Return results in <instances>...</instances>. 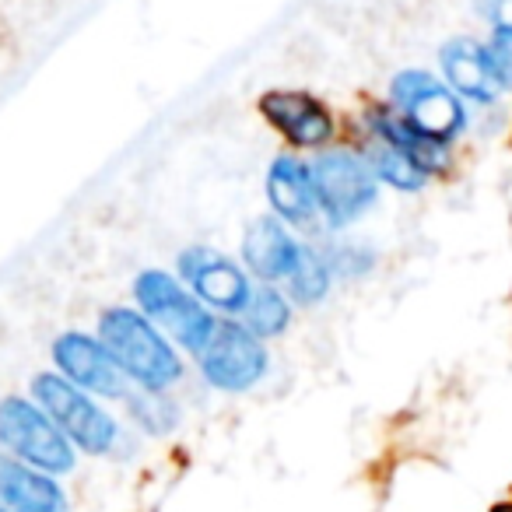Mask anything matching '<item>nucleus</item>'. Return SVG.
<instances>
[{"mask_svg":"<svg viewBox=\"0 0 512 512\" xmlns=\"http://www.w3.org/2000/svg\"><path fill=\"white\" fill-rule=\"evenodd\" d=\"M393 106L411 127L421 134L435 137V141L449 144L463 127H467V113L460 106V95L449 85L435 81L425 71H404L393 78Z\"/></svg>","mask_w":512,"mask_h":512,"instance_id":"obj_7","label":"nucleus"},{"mask_svg":"<svg viewBox=\"0 0 512 512\" xmlns=\"http://www.w3.org/2000/svg\"><path fill=\"white\" fill-rule=\"evenodd\" d=\"M477 11L495 29H512V0H477Z\"/></svg>","mask_w":512,"mask_h":512,"instance_id":"obj_22","label":"nucleus"},{"mask_svg":"<svg viewBox=\"0 0 512 512\" xmlns=\"http://www.w3.org/2000/svg\"><path fill=\"white\" fill-rule=\"evenodd\" d=\"M260 109H264V116L288 137V141L302 144V148L323 144L334 134L330 113L306 92H267L264 99H260Z\"/></svg>","mask_w":512,"mask_h":512,"instance_id":"obj_11","label":"nucleus"},{"mask_svg":"<svg viewBox=\"0 0 512 512\" xmlns=\"http://www.w3.org/2000/svg\"><path fill=\"white\" fill-rule=\"evenodd\" d=\"M99 341L120 365L127 379H134L141 390L165 393L172 383L183 379V362L172 351V344L155 330V323L134 309H109L99 320Z\"/></svg>","mask_w":512,"mask_h":512,"instance_id":"obj_1","label":"nucleus"},{"mask_svg":"<svg viewBox=\"0 0 512 512\" xmlns=\"http://www.w3.org/2000/svg\"><path fill=\"white\" fill-rule=\"evenodd\" d=\"M32 397L50 414V421L67 435L74 449L88 456H109L120 446V425L106 407L95 404L92 393L67 383L60 372H43L32 379Z\"/></svg>","mask_w":512,"mask_h":512,"instance_id":"obj_2","label":"nucleus"},{"mask_svg":"<svg viewBox=\"0 0 512 512\" xmlns=\"http://www.w3.org/2000/svg\"><path fill=\"white\" fill-rule=\"evenodd\" d=\"M179 274H183L186 285L193 288V295L200 302L221 309V313H246L253 288H249V278L228 256L204 246H193L179 256Z\"/></svg>","mask_w":512,"mask_h":512,"instance_id":"obj_9","label":"nucleus"},{"mask_svg":"<svg viewBox=\"0 0 512 512\" xmlns=\"http://www.w3.org/2000/svg\"><path fill=\"white\" fill-rule=\"evenodd\" d=\"M365 162H369L372 176L383 179V183H390V186H397V190H404V193L421 190V186H425V179H428L425 172H418L404 155H400V151H393L390 144H383V141L372 144Z\"/></svg>","mask_w":512,"mask_h":512,"instance_id":"obj_18","label":"nucleus"},{"mask_svg":"<svg viewBox=\"0 0 512 512\" xmlns=\"http://www.w3.org/2000/svg\"><path fill=\"white\" fill-rule=\"evenodd\" d=\"M134 295L141 302L144 316L151 323H158L169 337H176L193 355H200L207 348V341L214 337V330H218V320L207 313L204 302L186 292L165 271H144L134 285Z\"/></svg>","mask_w":512,"mask_h":512,"instance_id":"obj_4","label":"nucleus"},{"mask_svg":"<svg viewBox=\"0 0 512 512\" xmlns=\"http://www.w3.org/2000/svg\"><path fill=\"white\" fill-rule=\"evenodd\" d=\"M0 509L8 512H71L64 488L53 474L29 467L15 456H0Z\"/></svg>","mask_w":512,"mask_h":512,"instance_id":"obj_10","label":"nucleus"},{"mask_svg":"<svg viewBox=\"0 0 512 512\" xmlns=\"http://www.w3.org/2000/svg\"><path fill=\"white\" fill-rule=\"evenodd\" d=\"M327 267L334 278H358L372 267V256L358 246H334V253L327 256Z\"/></svg>","mask_w":512,"mask_h":512,"instance_id":"obj_21","label":"nucleus"},{"mask_svg":"<svg viewBox=\"0 0 512 512\" xmlns=\"http://www.w3.org/2000/svg\"><path fill=\"white\" fill-rule=\"evenodd\" d=\"M491 512H512V502H502V505H495Z\"/></svg>","mask_w":512,"mask_h":512,"instance_id":"obj_23","label":"nucleus"},{"mask_svg":"<svg viewBox=\"0 0 512 512\" xmlns=\"http://www.w3.org/2000/svg\"><path fill=\"white\" fill-rule=\"evenodd\" d=\"M267 197H271L274 211L292 225H309L316 218V190H313V172L299 162V158H278L267 172Z\"/></svg>","mask_w":512,"mask_h":512,"instance_id":"obj_14","label":"nucleus"},{"mask_svg":"<svg viewBox=\"0 0 512 512\" xmlns=\"http://www.w3.org/2000/svg\"><path fill=\"white\" fill-rule=\"evenodd\" d=\"M200 372L214 390L246 393L267 376V348L246 323H218L200 351Z\"/></svg>","mask_w":512,"mask_h":512,"instance_id":"obj_6","label":"nucleus"},{"mask_svg":"<svg viewBox=\"0 0 512 512\" xmlns=\"http://www.w3.org/2000/svg\"><path fill=\"white\" fill-rule=\"evenodd\" d=\"M299 253L302 242H295L288 228L271 218L253 221L242 239V256H246L249 271L264 281H288V274L299 264Z\"/></svg>","mask_w":512,"mask_h":512,"instance_id":"obj_12","label":"nucleus"},{"mask_svg":"<svg viewBox=\"0 0 512 512\" xmlns=\"http://www.w3.org/2000/svg\"><path fill=\"white\" fill-rule=\"evenodd\" d=\"M309 172H313L316 207L327 214L330 225H348L376 204V176L369 162L351 151L320 155V162H313Z\"/></svg>","mask_w":512,"mask_h":512,"instance_id":"obj_5","label":"nucleus"},{"mask_svg":"<svg viewBox=\"0 0 512 512\" xmlns=\"http://www.w3.org/2000/svg\"><path fill=\"white\" fill-rule=\"evenodd\" d=\"M288 323H292V306H288L285 295H278L274 288H256L253 295H249V306H246V327L253 330L260 341L264 337H278L288 330Z\"/></svg>","mask_w":512,"mask_h":512,"instance_id":"obj_17","label":"nucleus"},{"mask_svg":"<svg viewBox=\"0 0 512 512\" xmlns=\"http://www.w3.org/2000/svg\"><path fill=\"white\" fill-rule=\"evenodd\" d=\"M442 74H446L449 88L456 95H467L474 102H491L498 95V81L491 71L488 50L474 39H453V43L442 46L439 53Z\"/></svg>","mask_w":512,"mask_h":512,"instance_id":"obj_13","label":"nucleus"},{"mask_svg":"<svg viewBox=\"0 0 512 512\" xmlns=\"http://www.w3.org/2000/svg\"><path fill=\"white\" fill-rule=\"evenodd\" d=\"M127 404H130V414H134L137 425L151 435L172 432V425H176V418H179L176 404H172L165 393H155V390L134 393V397H127Z\"/></svg>","mask_w":512,"mask_h":512,"instance_id":"obj_19","label":"nucleus"},{"mask_svg":"<svg viewBox=\"0 0 512 512\" xmlns=\"http://www.w3.org/2000/svg\"><path fill=\"white\" fill-rule=\"evenodd\" d=\"M484 50H488L498 88H512V29H495V36H491V43Z\"/></svg>","mask_w":512,"mask_h":512,"instance_id":"obj_20","label":"nucleus"},{"mask_svg":"<svg viewBox=\"0 0 512 512\" xmlns=\"http://www.w3.org/2000/svg\"><path fill=\"white\" fill-rule=\"evenodd\" d=\"M0 446L15 460L43 470V474H71L78 456L67 435L50 421V414L25 397L0 400Z\"/></svg>","mask_w":512,"mask_h":512,"instance_id":"obj_3","label":"nucleus"},{"mask_svg":"<svg viewBox=\"0 0 512 512\" xmlns=\"http://www.w3.org/2000/svg\"><path fill=\"white\" fill-rule=\"evenodd\" d=\"M0 512H8V509H0Z\"/></svg>","mask_w":512,"mask_h":512,"instance_id":"obj_24","label":"nucleus"},{"mask_svg":"<svg viewBox=\"0 0 512 512\" xmlns=\"http://www.w3.org/2000/svg\"><path fill=\"white\" fill-rule=\"evenodd\" d=\"M330 278H334V274H330V267H327V256H323L320 249L302 246L299 264L288 274V295H292V302H299V306H313V302H320L323 295L330 292Z\"/></svg>","mask_w":512,"mask_h":512,"instance_id":"obj_16","label":"nucleus"},{"mask_svg":"<svg viewBox=\"0 0 512 512\" xmlns=\"http://www.w3.org/2000/svg\"><path fill=\"white\" fill-rule=\"evenodd\" d=\"M369 123H372V130H376L379 141L390 144L393 151H400V155H404L418 172H425V176H432V172H439L449 165V144L421 134V130L411 127L400 113H372Z\"/></svg>","mask_w":512,"mask_h":512,"instance_id":"obj_15","label":"nucleus"},{"mask_svg":"<svg viewBox=\"0 0 512 512\" xmlns=\"http://www.w3.org/2000/svg\"><path fill=\"white\" fill-rule=\"evenodd\" d=\"M53 362H57L60 376L78 386V390L113 400L127 397V376L120 372V365L113 362V355H109L99 337L78 334V330L60 334L57 344H53Z\"/></svg>","mask_w":512,"mask_h":512,"instance_id":"obj_8","label":"nucleus"}]
</instances>
